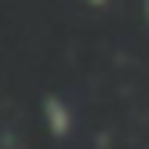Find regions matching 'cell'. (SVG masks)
I'll use <instances>...</instances> for the list:
<instances>
[{
	"label": "cell",
	"mask_w": 149,
	"mask_h": 149,
	"mask_svg": "<svg viewBox=\"0 0 149 149\" xmlns=\"http://www.w3.org/2000/svg\"><path fill=\"white\" fill-rule=\"evenodd\" d=\"M44 120H47V131L55 138H65L73 131V109L65 106L62 98H55V95H51L47 102H44Z\"/></svg>",
	"instance_id": "6da1fadb"
},
{
	"label": "cell",
	"mask_w": 149,
	"mask_h": 149,
	"mask_svg": "<svg viewBox=\"0 0 149 149\" xmlns=\"http://www.w3.org/2000/svg\"><path fill=\"white\" fill-rule=\"evenodd\" d=\"M91 4H106V0H91Z\"/></svg>",
	"instance_id": "7a4b0ae2"
}]
</instances>
